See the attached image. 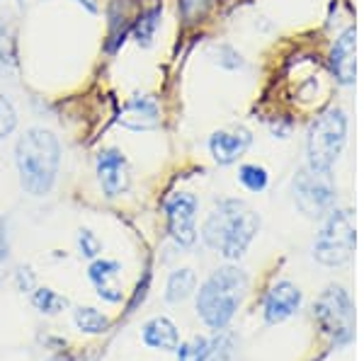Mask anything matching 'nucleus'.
<instances>
[{
	"instance_id": "obj_6",
	"label": "nucleus",
	"mask_w": 364,
	"mask_h": 361,
	"mask_svg": "<svg viewBox=\"0 0 364 361\" xmlns=\"http://www.w3.org/2000/svg\"><path fill=\"white\" fill-rule=\"evenodd\" d=\"M314 316L333 345L345 347L355 337V308L343 287H328L314 304Z\"/></svg>"
},
{
	"instance_id": "obj_3",
	"label": "nucleus",
	"mask_w": 364,
	"mask_h": 361,
	"mask_svg": "<svg viewBox=\"0 0 364 361\" xmlns=\"http://www.w3.org/2000/svg\"><path fill=\"white\" fill-rule=\"evenodd\" d=\"M248 291V277L238 267H221L202 284L197 296V313L211 330H224L236 316Z\"/></svg>"
},
{
	"instance_id": "obj_16",
	"label": "nucleus",
	"mask_w": 364,
	"mask_h": 361,
	"mask_svg": "<svg viewBox=\"0 0 364 361\" xmlns=\"http://www.w3.org/2000/svg\"><path fill=\"white\" fill-rule=\"evenodd\" d=\"M107 17H109V34H107V42H105V51H107V54H117L119 46L124 44L129 29H132L127 8L122 5V0H112V5H109V10H107Z\"/></svg>"
},
{
	"instance_id": "obj_11",
	"label": "nucleus",
	"mask_w": 364,
	"mask_h": 361,
	"mask_svg": "<svg viewBox=\"0 0 364 361\" xmlns=\"http://www.w3.org/2000/svg\"><path fill=\"white\" fill-rule=\"evenodd\" d=\"M355 46H357V32H355V27H348L336 39V44H333V49H331V71L340 85L355 83V71H357Z\"/></svg>"
},
{
	"instance_id": "obj_14",
	"label": "nucleus",
	"mask_w": 364,
	"mask_h": 361,
	"mask_svg": "<svg viewBox=\"0 0 364 361\" xmlns=\"http://www.w3.org/2000/svg\"><path fill=\"white\" fill-rule=\"evenodd\" d=\"M119 262L114 260H95L87 270V277L95 284L100 299L109 301V304H117L122 301V291L117 287V277H119Z\"/></svg>"
},
{
	"instance_id": "obj_29",
	"label": "nucleus",
	"mask_w": 364,
	"mask_h": 361,
	"mask_svg": "<svg viewBox=\"0 0 364 361\" xmlns=\"http://www.w3.org/2000/svg\"><path fill=\"white\" fill-rule=\"evenodd\" d=\"M0 260H8V238H5L3 221H0Z\"/></svg>"
},
{
	"instance_id": "obj_5",
	"label": "nucleus",
	"mask_w": 364,
	"mask_h": 361,
	"mask_svg": "<svg viewBox=\"0 0 364 361\" xmlns=\"http://www.w3.org/2000/svg\"><path fill=\"white\" fill-rule=\"evenodd\" d=\"M357 245L355 218L348 209H333L314 243V257L326 267H340L352 260Z\"/></svg>"
},
{
	"instance_id": "obj_4",
	"label": "nucleus",
	"mask_w": 364,
	"mask_h": 361,
	"mask_svg": "<svg viewBox=\"0 0 364 361\" xmlns=\"http://www.w3.org/2000/svg\"><path fill=\"white\" fill-rule=\"evenodd\" d=\"M348 145V114L340 107L326 109L311 124L306 136V160L311 170L331 172Z\"/></svg>"
},
{
	"instance_id": "obj_26",
	"label": "nucleus",
	"mask_w": 364,
	"mask_h": 361,
	"mask_svg": "<svg viewBox=\"0 0 364 361\" xmlns=\"http://www.w3.org/2000/svg\"><path fill=\"white\" fill-rule=\"evenodd\" d=\"M78 245H80V255H85V257H97L100 252V240L95 238V233L92 231H80L78 235Z\"/></svg>"
},
{
	"instance_id": "obj_10",
	"label": "nucleus",
	"mask_w": 364,
	"mask_h": 361,
	"mask_svg": "<svg viewBox=\"0 0 364 361\" xmlns=\"http://www.w3.org/2000/svg\"><path fill=\"white\" fill-rule=\"evenodd\" d=\"M301 306V291L291 282H279L267 291L265 296V320L272 325L284 323Z\"/></svg>"
},
{
	"instance_id": "obj_18",
	"label": "nucleus",
	"mask_w": 364,
	"mask_h": 361,
	"mask_svg": "<svg viewBox=\"0 0 364 361\" xmlns=\"http://www.w3.org/2000/svg\"><path fill=\"white\" fill-rule=\"evenodd\" d=\"M197 277L192 270H178L168 277V287H166V301L168 304H180V301L190 299V294L195 291Z\"/></svg>"
},
{
	"instance_id": "obj_20",
	"label": "nucleus",
	"mask_w": 364,
	"mask_h": 361,
	"mask_svg": "<svg viewBox=\"0 0 364 361\" xmlns=\"http://www.w3.org/2000/svg\"><path fill=\"white\" fill-rule=\"evenodd\" d=\"M17 42L15 34L10 32V27L0 20V75L10 78L17 71Z\"/></svg>"
},
{
	"instance_id": "obj_28",
	"label": "nucleus",
	"mask_w": 364,
	"mask_h": 361,
	"mask_svg": "<svg viewBox=\"0 0 364 361\" xmlns=\"http://www.w3.org/2000/svg\"><path fill=\"white\" fill-rule=\"evenodd\" d=\"M17 287H20L22 291H29L34 287V277H32V272L25 270V267H20L17 270Z\"/></svg>"
},
{
	"instance_id": "obj_12",
	"label": "nucleus",
	"mask_w": 364,
	"mask_h": 361,
	"mask_svg": "<svg viewBox=\"0 0 364 361\" xmlns=\"http://www.w3.org/2000/svg\"><path fill=\"white\" fill-rule=\"evenodd\" d=\"M161 121V107L151 95L132 97L119 114V124L129 131H149L156 129Z\"/></svg>"
},
{
	"instance_id": "obj_32",
	"label": "nucleus",
	"mask_w": 364,
	"mask_h": 361,
	"mask_svg": "<svg viewBox=\"0 0 364 361\" xmlns=\"http://www.w3.org/2000/svg\"><path fill=\"white\" fill-rule=\"evenodd\" d=\"M17 3H22V0H17Z\"/></svg>"
},
{
	"instance_id": "obj_27",
	"label": "nucleus",
	"mask_w": 364,
	"mask_h": 361,
	"mask_svg": "<svg viewBox=\"0 0 364 361\" xmlns=\"http://www.w3.org/2000/svg\"><path fill=\"white\" fill-rule=\"evenodd\" d=\"M211 3V0H178V5H180V13L185 20H192L195 15H202L204 13V8Z\"/></svg>"
},
{
	"instance_id": "obj_17",
	"label": "nucleus",
	"mask_w": 364,
	"mask_h": 361,
	"mask_svg": "<svg viewBox=\"0 0 364 361\" xmlns=\"http://www.w3.org/2000/svg\"><path fill=\"white\" fill-rule=\"evenodd\" d=\"M161 15H163V3H156L154 8L144 10L136 22L132 25V32H134V39H136L139 46H151L154 44V37H156V29L161 27Z\"/></svg>"
},
{
	"instance_id": "obj_13",
	"label": "nucleus",
	"mask_w": 364,
	"mask_h": 361,
	"mask_svg": "<svg viewBox=\"0 0 364 361\" xmlns=\"http://www.w3.org/2000/svg\"><path fill=\"white\" fill-rule=\"evenodd\" d=\"M250 131L245 129H233V131H216L209 138V150L214 155V160L219 165H231L236 162L245 150L250 148Z\"/></svg>"
},
{
	"instance_id": "obj_30",
	"label": "nucleus",
	"mask_w": 364,
	"mask_h": 361,
	"mask_svg": "<svg viewBox=\"0 0 364 361\" xmlns=\"http://www.w3.org/2000/svg\"><path fill=\"white\" fill-rule=\"evenodd\" d=\"M75 3H78V5H83V8L87 10V13H92V15H95L97 10H100L97 0H75Z\"/></svg>"
},
{
	"instance_id": "obj_9",
	"label": "nucleus",
	"mask_w": 364,
	"mask_h": 361,
	"mask_svg": "<svg viewBox=\"0 0 364 361\" xmlns=\"http://www.w3.org/2000/svg\"><path fill=\"white\" fill-rule=\"evenodd\" d=\"M95 167H97V179H100V187H102L105 196L114 199V196L124 194L129 189V182H132V177H129V162L117 148L100 150Z\"/></svg>"
},
{
	"instance_id": "obj_23",
	"label": "nucleus",
	"mask_w": 364,
	"mask_h": 361,
	"mask_svg": "<svg viewBox=\"0 0 364 361\" xmlns=\"http://www.w3.org/2000/svg\"><path fill=\"white\" fill-rule=\"evenodd\" d=\"M32 304L37 306V311L46 313V316H54V313L63 311V308L68 306V301L63 299V296H58L56 291L51 289H37L32 296Z\"/></svg>"
},
{
	"instance_id": "obj_31",
	"label": "nucleus",
	"mask_w": 364,
	"mask_h": 361,
	"mask_svg": "<svg viewBox=\"0 0 364 361\" xmlns=\"http://www.w3.org/2000/svg\"><path fill=\"white\" fill-rule=\"evenodd\" d=\"M49 361H73V357L70 354H58V357H51Z\"/></svg>"
},
{
	"instance_id": "obj_24",
	"label": "nucleus",
	"mask_w": 364,
	"mask_h": 361,
	"mask_svg": "<svg viewBox=\"0 0 364 361\" xmlns=\"http://www.w3.org/2000/svg\"><path fill=\"white\" fill-rule=\"evenodd\" d=\"M211 56H214V63H216V66L226 68V71H240V68H245L243 56H240L238 51L233 49V46H228V44L214 46Z\"/></svg>"
},
{
	"instance_id": "obj_8",
	"label": "nucleus",
	"mask_w": 364,
	"mask_h": 361,
	"mask_svg": "<svg viewBox=\"0 0 364 361\" xmlns=\"http://www.w3.org/2000/svg\"><path fill=\"white\" fill-rule=\"evenodd\" d=\"M168 233L180 248H192L197 243V209L199 201L190 191H175L170 194L166 204Z\"/></svg>"
},
{
	"instance_id": "obj_7",
	"label": "nucleus",
	"mask_w": 364,
	"mask_h": 361,
	"mask_svg": "<svg viewBox=\"0 0 364 361\" xmlns=\"http://www.w3.org/2000/svg\"><path fill=\"white\" fill-rule=\"evenodd\" d=\"M291 187H294V201L304 216H328V211H333V206H336V184H333L331 172L304 167L294 177Z\"/></svg>"
},
{
	"instance_id": "obj_15",
	"label": "nucleus",
	"mask_w": 364,
	"mask_h": 361,
	"mask_svg": "<svg viewBox=\"0 0 364 361\" xmlns=\"http://www.w3.org/2000/svg\"><path fill=\"white\" fill-rule=\"evenodd\" d=\"M144 345L161 352H175L180 347L178 328L168 318H154L144 325Z\"/></svg>"
},
{
	"instance_id": "obj_25",
	"label": "nucleus",
	"mask_w": 364,
	"mask_h": 361,
	"mask_svg": "<svg viewBox=\"0 0 364 361\" xmlns=\"http://www.w3.org/2000/svg\"><path fill=\"white\" fill-rule=\"evenodd\" d=\"M15 129H17V112L13 102L0 92V141L8 138Z\"/></svg>"
},
{
	"instance_id": "obj_21",
	"label": "nucleus",
	"mask_w": 364,
	"mask_h": 361,
	"mask_svg": "<svg viewBox=\"0 0 364 361\" xmlns=\"http://www.w3.org/2000/svg\"><path fill=\"white\" fill-rule=\"evenodd\" d=\"M75 325H78L80 333L102 335L109 330V318L102 316L95 308H78V311H75Z\"/></svg>"
},
{
	"instance_id": "obj_22",
	"label": "nucleus",
	"mask_w": 364,
	"mask_h": 361,
	"mask_svg": "<svg viewBox=\"0 0 364 361\" xmlns=\"http://www.w3.org/2000/svg\"><path fill=\"white\" fill-rule=\"evenodd\" d=\"M238 179L248 191H262L267 189V182H269V174L262 165H240L238 170Z\"/></svg>"
},
{
	"instance_id": "obj_2",
	"label": "nucleus",
	"mask_w": 364,
	"mask_h": 361,
	"mask_svg": "<svg viewBox=\"0 0 364 361\" xmlns=\"http://www.w3.org/2000/svg\"><path fill=\"white\" fill-rule=\"evenodd\" d=\"M15 165L22 187L32 196H46L61 165L58 138L46 129H29L15 145Z\"/></svg>"
},
{
	"instance_id": "obj_19",
	"label": "nucleus",
	"mask_w": 364,
	"mask_h": 361,
	"mask_svg": "<svg viewBox=\"0 0 364 361\" xmlns=\"http://www.w3.org/2000/svg\"><path fill=\"white\" fill-rule=\"evenodd\" d=\"M219 340H207V337H192L190 342H185L178 349V361H211L219 347Z\"/></svg>"
},
{
	"instance_id": "obj_1",
	"label": "nucleus",
	"mask_w": 364,
	"mask_h": 361,
	"mask_svg": "<svg viewBox=\"0 0 364 361\" xmlns=\"http://www.w3.org/2000/svg\"><path fill=\"white\" fill-rule=\"evenodd\" d=\"M260 231V216L238 199H224L204 221L202 238L204 243L221 252L226 260H238L245 255L250 243Z\"/></svg>"
}]
</instances>
